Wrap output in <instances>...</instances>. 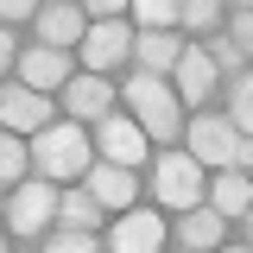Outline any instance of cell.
Here are the masks:
<instances>
[{"label":"cell","instance_id":"24","mask_svg":"<svg viewBox=\"0 0 253 253\" xmlns=\"http://www.w3.org/2000/svg\"><path fill=\"white\" fill-rule=\"evenodd\" d=\"M126 13H133L139 32H171V26H177V0H133Z\"/></svg>","mask_w":253,"mask_h":253},{"label":"cell","instance_id":"23","mask_svg":"<svg viewBox=\"0 0 253 253\" xmlns=\"http://www.w3.org/2000/svg\"><path fill=\"white\" fill-rule=\"evenodd\" d=\"M38 253H101V234H89V228H51L44 241H38Z\"/></svg>","mask_w":253,"mask_h":253},{"label":"cell","instance_id":"3","mask_svg":"<svg viewBox=\"0 0 253 253\" xmlns=\"http://www.w3.org/2000/svg\"><path fill=\"white\" fill-rule=\"evenodd\" d=\"M146 196H152V209H165V215H184L196 203H209V171H203L184 146H152Z\"/></svg>","mask_w":253,"mask_h":253},{"label":"cell","instance_id":"31","mask_svg":"<svg viewBox=\"0 0 253 253\" xmlns=\"http://www.w3.org/2000/svg\"><path fill=\"white\" fill-rule=\"evenodd\" d=\"M215 253H253V247H247V241H234V247H215Z\"/></svg>","mask_w":253,"mask_h":253},{"label":"cell","instance_id":"25","mask_svg":"<svg viewBox=\"0 0 253 253\" xmlns=\"http://www.w3.org/2000/svg\"><path fill=\"white\" fill-rule=\"evenodd\" d=\"M228 38H234V44H241V51H247V63H253V6H241V13H228Z\"/></svg>","mask_w":253,"mask_h":253},{"label":"cell","instance_id":"34","mask_svg":"<svg viewBox=\"0 0 253 253\" xmlns=\"http://www.w3.org/2000/svg\"><path fill=\"white\" fill-rule=\"evenodd\" d=\"M0 215H6V190H0Z\"/></svg>","mask_w":253,"mask_h":253},{"label":"cell","instance_id":"12","mask_svg":"<svg viewBox=\"0 0 253 253\" xmlns=\"http://www.w3.org/2000/svg\"><path fill=\"white\" fill-rule=\"evenodd\" d=\"M171 89H177V101H184V114H203V108H215L221 95V70L209 63V51L190 38V51L177 57V70H171Z\"/></svg>","mask_w":253,"mask_h":253},{"label":"cell","instance_id":"4","mask_svg":"<svg viewBox=\"0 0 253 253\" xmlns=\"http://www.w3.org/2000/svg\"><path fill=\"white\" fill-rule=\"evenodd\" d=\"M57 190L51 177H26V184H13L6 190V215H0V228L13 234V241H44L51 228H57Z\"/></svg>","mask_w":253,"mask_h":253},{"label":"cell","instance_id":"17","mask_svg":"<svg viewBox=\"0 0 253 253\" xmlns=\"http://www.w3.org/2000/svg\"><path fill=\"white\" fill-rule=\"evenodd\" d=\"M209 209L228 221H241L253 209V177L247 171H234V165H221V171H209Z\"/></svg>","mask_w":253,"mask_h":253},{"label":"cell","instance_id":"13","mask_svg":"<svg viewBox=\"0 0 253 253\" xmlns=\"http://www.w3.org/2000/svg\"><path fill=\"white\" fill-rule=\"evenodd\" d=\"M228 228H234L228 215H215L209 203H196L184 215H171V253H215V247H228Z\"/></svg>","mask_w":253,"mask_h":253},{"label":"cell","instance_id":"36","mask_svg":"<svg viewBox=\"0 0 253 253\" xmlns=\"http://www.w3.org/2000/svg\"><path fill=\"white\" fill-rule=\"evenodd\" d=\"M26 253H32V247H26Z\"/></svg>","mask_w":253,"mask_h":253},{"label":"cell","instance_id":"28","mask_svg":"<svg viewBox=\"0 0 253 253\" xmlns=\"http://www.w3.org/2000/svg\"><path fill=\"white\" fill-rule=\"evenodd\" d=\"M126 6H133V0H83V13H89V19H121Z\"/></svg>","mask_w":253,"mask_h":253},{"label":"cell","instance_id":"22","mask_svg":"<svg viewBox=\"0 0 253 253\" xmlns=\"http://www.w3.org/2000/svg\"><path fill=\"white\" fill-rule=\"evenodd\" d=\"M196 44H203V51H209V63H215V70H221V83H228V76H241V70H247V51H241V44H234V38H228V32H209V38H196Z\"/></svg>","mask_w":253,"mask_h":253},{"label":"cell","instance_id":"32","mask_svg":"<svg viewBox=\"0 0 253 253\" xmlns=\"http://www.w3.org/2000/svg\"><path fill=\"white\" fill-rule=\"evenodd\" d=\"M221 6H228V13H241V6H253V0H221Z\"/></svg>","mask_w":253,"mask_h":253},{"label":"cell","instance_id":"16","mask_svg":"<svg viewBox=\"0 0 253 253\" xmlns=\"http://www.w3.org/2000/svg\"><path fill=\"white\" fill-rule=\"evenodd\" d=\"M184 51H190V38L177 26L171 32H133V63H126V70H139V76H171Z\"/></svg>","mask_w":253,"mask_h":253},{"label":"cell","instance_id":"10","mask_svg":"<svg viewBox=\"0 0 253 253\" xmlns=\"http://www.w3.org/2000/svg\"><path fill=\"white\" fill-rule=\"evenodd\" d=\"M76 70H83V63H76V51L38 44V38H26V44H19V63H13V76H19L26 89H38V95H63V83H70Z\"/></svg>","mask_w":253,"mask_h":253},{"label":"cell","instance_id":"5","mask_svg":"<svg viewBox=\"0 0 253 253\" xmlns=\"http://www.w3.org/2000/svg\"><path fill=\"white\" fill-rule=\"evenodd\" d=\"M165 247H171V215L152 203H133L101 228V253H165Z\"/></svg>","mask_w":253,"mask_h":253},{"label":"cell","instance_id":"11","mask_svg":"<svg viewBox=\"0 0 253 253\" xmlns=\"http://www.w3.org/2000/svg\"><path fill=\"white\" fill-rule=\"evenodd\" d=\"M63 108H57V95H38V89H26L19 76H6L0 83V126L6 133H19V139H32L38 126H51Z\"/></svg>","mask_w":253,"mask_h":253},{"label":"cell","instance_id":"20","mask_svg":"<svg viewBox=\"0 0 253 253\" xmlns=\"http://www.w3.org/2000/svg\"><path fill=\"white\" fill-rule=\"evenodd\" d=\"M32 177V152H26V139L19 133H6L0 126V190H13V184H26Z\"/></svg>","mask_w":253,"mask_h":253},{"label":"cell","instance_id":"21","mask_svg":"<svg viewBox=\"0 0 253 253\" xmlns=\"http://www.w3.org/2000/svg\"><path fill=\"white\" fill-rule=\"evenodd\" d=\"M221 95H228V121L241 126V133H253V63L241 70V76H228Z\"/></svg>","mask_w":253,"mask_h":253},{"label":"cell","instance_id":"33","mask_svg":"<svg viewBox=\"0 0 253 253\" xmlns=\"http://www.w3.org/2000/svg\"><path fill=\"white\" fill-rule=\"evenodd\" d=\"M0 253H13V234H6V228H0Z\"/></svg>","mask_w":253,"mask_h":253},{"label":"cell","instance_id":"30","mask_svg":"<svg viewBox=\"0 0 253 253\" xmlns=\"http://www.w3.org/2000/svg\"><path fill=\"white\" fill-rule=\"evenodd\" d=\"M234 228H241V241H247V247H253V209H247V215H241V221H234Z\"/></svg>","mask_w":253,"mask_h":253},{"label":"cell","instance_id":"18","mask_svg":"<svg viewBox=\"0 0 253 253\" xmlns=\"http://www.w3.org/2000/svg\"><path fill=\"white\" fill-rule=\"evenodd\" d=\"M57 221H63V228H89V234H101V228H108V209L95 203L89 184H63L57 190Z\"/></svg>","mask_w":253,"mask_h":253},{"label":"cell","instance_id":"29","mask_svg":"<svg viewBox=\"0 0 253 253\" xmlns=\"http://www.w3.org/2000/svg\"><path fill=\"white\" fill-rule=\"evenodd\" d=\"M234 171L253 177V133H241V146H234Z\"/></svg>","mask_w":253,"mask_h":253},{"label":"cell","instance_id":"26","mask_svg":"<svg viewBox=\"0 0 253 253\" xmlns=\"http://www.w3.org/2000/svg\"><path fill=\"white\" fill-rule=\"evenodd\" d=\"M44 0H0V26H32Z\"/></svg>","mask_w":253,"mask_h":253},{"label":"cell","instance_id":"35","mask_svg":"<svg viewBox=\"0 0 253 253\" xmlns=\"http://www.w3.org/2000/svg\"><path fill=\"white\" fill-rule=\"evenodd\" d=\"M165 253H171V247H165Z\"/></svg>","mask_w":253,"mask_h":253},{"label":"cell","instance_id":"6","mask_svg":"<svg viewBox=\"0 0 253 253\" xmlns=\"http://www.w3.org/2000/svg\"><path fill=\"white\" fill-rule=\"evenodd\" d=\"M133 13H121V19H89V32H83V44H76V63L83 70H95V76H126V63H133Z\"/></svg>","mask_w":253,"mask_h":253},{"label":"cell","instance_id":"15","mask_svg":"<svg viewBox=\"0 0 253 253\" xmlns=\"http://www.w3.org/2000/svg\"><path fill=\"white\" fill-rule=\"evenodd\" d=\"M83 184L95 190V203H101L108 215H121V209H133V203H139V190H146V171H126V165H108V158H95Z\"/></svg>","mask_w":253,"mask_h":253},{"label":"cell","instance_id":"9","mask_svg":"<svg viewBox=\"0 0 253 253\" xmlns=\"http://www.w3.org/2000/svg\"><path fill=\"white\" fill-rule=\"evenodd\" d=\"M57 108H63V121L95 126L101 114H114V108H121V76H95V70H76V76L63 83Z\"/></svg>","mask_w":253,"mask_h":253},{"label":"cell","instance_id":"14","mask_svg":"<svg viewBox=\"0 0 253 253\" xmlns=\"http://www.w3.org/2000/svg\"><path fill=\"white\" fill-rule=\"evenodd\" d=\"M83 32H89L83 0H44V6H38V19H32V38H38V44H57V51H76V44H83Z\"/></svg>","mask_w":253,"mask_h":253},{"label":"cell","instance_id":"2","mask_svg":"<svg viewBox=\"0 0 253 253\" xmlns=\"http://www.w3.org/2000/svg\"><path fill=\"white\" fill-rule=\"evenodd\" d=\"M121 108L146 126L152 146H177V139H184L190 114H184V101H177V89H171V76H139V70H126L121 76Z\"/></svg>","mask_w":253,"mask_h":253},{"label":"cell","instance_id":"8","mask_svg":"<svg viewBox=\"0 0 253 253\" xmlns=\"http://www.w3.org/2000/svg\"><path fill=\"white\" fill-rule=\"evenodd\" d=\"M234 146H241V126L215 114V108H203V114H190L184 121V152L203 165V171H221V165H234Z\"/></svg>","mask_w":253,"mask_h":253},{"label":"cell","instance_id":"19","mask_svg":"<svg viewBox=\"0 0 253 253\" xmlns=\"http://www.w3.org/2000/svg\"><path fill=\"white\" fill-rule=\"evenodd\" d=\"M228 26V6L221 0H177V32L184 38H209Z\"/></svg>","mask_w":253,"mask_h":253},{"label":"cell","instance_id":"1","mask_svg":"<svg viewBox=\"0 0 253 253\" xmlns=\"http://www.w3.org/2000/svg\"><path fill=\"white\" fill-rule=\"evenodd\" d=\"M26 152H32V177H51V184H83L89 177V165H95V139H89V126L83 121H51V126H38L26 139Z\"/></svg>","mask_w":253,"mask_h":253},{"label":"cell","instance_id":"7","mask_svg":"<svg viewBox=\"0 0 253 253\" xmlns=\"http://www.w3.org/2000/svg\"><path fill=\"white\" fill-rule=\"evenodd\" d=\"M89 139H95V158H108V165H126V171H146L152 165V139H146V126L133 121L126 108L101 114L89 126Z\"/></svg>","mask_w":253,"mask_h":253},{"label":"cell","instance_id":"27","mask_svg":"<svg viewBox=\"0 0 253 253\" xmlns=\"http://www.w3.org/2000/svg\"><path fill=\"white\" fill-rule=\"evenodd\" d=\"M13 63H19V26H0V83L13 76Z\"/></svg>","mask_w":253,"mask_h":253}]
</instances>
